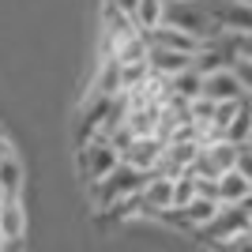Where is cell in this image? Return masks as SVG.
<instances>
[{
	"instance_id": "19",
	"label": "cell",
	"mask_w": 252,
	"mask_h": 252,
	"mask_svg": "<svg viewBox=\"0 0 252 252\" xmlns=\"http://www.w3.org/2000/svg\"><path fill=\"white\" fill-rule=\"evenodd\" d=\"M215 252H252V237L245 233V237H237V241H230V245H222V249H215Z\"/></svg>"
},
{
	"instance_id": "2",
	"label": "cell",
	"mask_w": 252,
	"mask_h": 252,
	"mask_svg": "<svg viewBox=\"0 0 252 252\" xmlns=\"http://www.w3.org/2000/svg\"><path fill=\"white\" fill-rule=\"evenodd\" d=\"M249 230H252V203H222L219 215H215L196 237H200L207 249H222V245L245 237Z\"/></svg>"
},
{
	"instance_id": "27",
	"label": "cell",
	"mask_w": 252,
	"mask_h": 252,
	"mask_svg": "<svg viewBox=\"0 0 252 252\" xmlns=\"http://www.w3.org/2000/svg\"><path fill=\"white\" fill-rule=\"evenodd\" d=\"M249 237H252V230H249Z\"/></svg>"
},
{
	"instance_id": "18",
	"label": "cell",
	"mask_w": 252,
	"mask_h": 252,
	"mask_svg": "<svg viewBox=\"0 0 252 252\" xmlns=\"http://www.w3.org/2000/svg\"><path fill=\"white\" fill-rule=\"evenodd\" d=\"M233 72H237V79L245 83V91H249V98H252V61H233Z\"/></svg>"
},
{
	"instance_id": "12",
	"label": "cell",
	"mask_w": 252,
	"mask_h": 252,
	"mask_svg": "<svg viewBox=\"0 0 252 252\" xmlns=\"http://www.w3.org/2000/svg\"><path fill=\"white\" fill-rule=\"evenodd\" d=\"M0 230H4V241H23L27 237V211H23L19 200L0 203Z\"/></svg>"
},
{
	"instance_id": "25",
	"label": "cell",
	"mask_w": 252,
	"mask_h": 252,
	"mask_svg": "<svg viewBox=\"0 0 252 252\" xmlns=\"http://www.w3.org/2000/svg\"><path fill=\"white\" fill-rule=\"evenodd\" d=\"M0 241H4V230H0Z\"/></svg>"
},
{
	"instance_id": "14",
	"label": "cell",
	"mask_w": 252,
	"mask_h": 252,
	"mask_svg": "<svg viewBox=\"0 0 252 252\" xmlns=\"http://www.w3.org/2000/svg\"><path fill=\"white\" fill-rule=\"evenodd\" d=\"M136 27L143 34L147 31H155V27H162L166 23V0H139V8H136Z\"/></svg>"
},
{
	"instance_id": "3",
	"label": "cell",
	"mask_w": 252,
	"mask_h": 252,
	"mask_svg": "<svg viewBox=\"0 0 252 252\" xmlns=\"http://www.w3.org/2000/svg\"><path fill=\"white\" fill-rule=\"evenodd\" d=\"M121 162H125V155H121V151H117L105 136H94L83 151H79V173H83L87 185H94V181L109 177Z\"/></svg>"
},
{
	"instance_id": "4",
	"label": "cell",
	"mask_w": 252,
	"mask_h": 252,
	"mask_svg": "<svg viewBox=\"0 0 252 252\" xmlns=\"http://www.w3.org/2000/svg\"><path fill=\"white\" fill-rule=\"evenodd\" d=\"M237 166V143H230V139H215V143H203L200 155H196V162H192V173L196 177H211L219 181L226 169Z\"/></svg>"
},
{
	"instance_id": "15",
	"label": "cell",
	"mask_w": 252,
	"mask_h": 252,
	"mask_svg": "<svg viewBox=\"0 0 252 252\" xmlns=\"http://www.w3.org/2000/svg\"><path fill=\"white\" fill-rule=\"evenodd\" d=\"M23 162L15 155L8 158V162H0V185H4V192H8V200H19V192H23Z\"/></svg>"
},
{
	"instance_id": "17",
	"label": "cell",
	"mask_w": 252,
	"mask_h": 252,
	"mask_svg": "<svg viewBox=\"0 0 252 252\" xmlns=\"http://www.w3.org/2000/svg\"><path fill=\"white\" fill-rule=\"evenodd\" d=\"M233 169H241L245 177L252 181V143H241V147H237V166Z\"/></svg>"
},
{
	"instance_id": "7",
	"label": "cell",
	"mask_w": 252,
	"mask_h": 252,
	"mask_svg": "<svg viewBox=\"0 0 252 252\" xmlns=\"http://www.w3.org/2000/svg\"><path fill=\"white\" fill-rule=\"evenodd\" d=\"M203 98H211V102H241V98H249V91H245V83L237 79V72L230 64L222 72L203 75Z\"/></svg>"
},
{
	"instance_id": "1",
	"label": "cell",
	"mask_w": 252,
	"mask_h": 252,
	"mask_svg": "<svg viewBox=\"0 0 252 252\" xmlns=\"http://www.w3.org/2000/svg\"><path fill=\"white\" fill-rule=\"evenodd\" d=\"M147 181H151L147 169H136V166H128V162H121L109 177L94 181V185H87V189H91V203H94V207L113 211V207H125V203L136 200Z\"/></svg>"
},
{
	"instance_id": "21",
	"label": "cell",
	"mask_w": 252,
	"mask_h": 252,
	"mask_svg": "<svg viewBox=\"0 0 252 252\" xmlns=\"http://www.w3.org/2000/svg\"><path fill=\"white\" fill-rule=\"evenodd\" d=\"M8 158H11V143H8V136L0 132V162H8Z\"/></svg>"
},
{
	"instance_id": "9",
	"label": "cell",
	"mask_w": 252,
	"mask_h": 252,
	"mask_svg": "<svg viewBox=\"0 0 252 252\" xmlns=\"http://www.w3.org/2000/svg\"><path fill=\"white\" fill-rule=\"evenodd\" d=\"M147 42L158 45V49H173V53H189V57H196V53L203 49V42L196 38V34L181 31V27H169V23H162V27H155V31H147Z\"/></svg>"
},
{
	"instance_id": "22",
	"label": "cell",
	"mask_w": 252,
	"mask_h": 252,
	"mask_svg": "<svg viewBox=\"0 0 252 252\" xmlns=\"http://www.w3.org/2000/svg\"><path fill=\"white\" fill-rule=\"evenodd\" d=\"M0 252H23V241H0Z\"/></svg>"
},
{
	"instance_id": "23",
	"label": "cell",
	"mask_w": 252,
	"mask_h": 252,
	"mask_svg": "<svg viewBox=\"0 0 252 252\" xmlns=\"http://www.w3.org/2000/svg\"><path fill=\"white\" fill-rule=\"evenodd\" d=\"M4 200H8V192H4V185H0V203H4Z\"/></svg>"
},
{
	"instance_id": "8",
	"label": "cell",
	"mask_w": 252,
	"mask_h": 252,
	"mask_svg": "<svg viewBox=\"0 0 252 252\" xmlns=\"http://www.w3.org/2000/svg\"><path fill=\"white\" fill-rule=\"evenodd\" d=\"M162 158H166V139H162V136H136V139H132V147L125 151L128 166L147 169V173H155V169L162 166Z\"/></svg>"
},
{
	"instance_id": "6",
	"label": "cell",
	"mask_w": 252,
	"mask_h": 252,
	"mask_svg": "<svg viewBox=\"0 0 252 252\" xmlns=\"http://www.w3.org/2000/svg\"><path fill=\"white\" fill-rule=\"evenodd\" d=\"M219 207H222L219 200H211V196H196L189 207H173L166 215V222H173V226H181V230H189V233H200L203 226L219 215Z\"/></svg>"
},
{
	"instance_id": "20",
	"label": "cell",
	"mask_w": 252,
	"mask_h": 252,
	"mask_svg": "<svg viewBox=\"0 0 252 252\" xmlns=\"http://www.w3.org/2000/svg\"><path fill=\"white\" fill-rule=\"evenodd\" d=\"M113 8H121V11H128V15H136V8H139V0H109Z\"/></svg>"
},
{
	"instance_id": "13",
	"label": "cell",
	"mask_w": 252,
	"mask_h": 252,
	"mask_svg": "<svg viewBox=\"0 0 252 252\" xmlns=\"http://www.w3.org/2000/svg\"><path fill=\"white\" fill-rule=\"evenodd\" d=\"M169 94L173 98H185V102H196V98H203V75L196 72V68H189V72H181L169 79ZM166 94V98H169Z\"/></svg>"
},
{
	"instance_id": "24",
	"label": "cell",
	"mask_w": 252,
	"mask_h": 252,
	"mask_svg": "<svg viewBox=\"0 0 252 252\" xmlns=\"http://www.w3.org/2000/svg\"><path fill=\"white\" fill-rule=\"evenodd\" d=\"M237 4H249V8H252V0H237Z\"/></svg>"
},
{
	"instance_id": "10",
	"label": "cell",
	"mask_w": 252,
	"mask_h": 252,
	"mask_svg": "<svg viewBox=\"0 0 252 252\" xmlns=\"http://www.w3.org/2000/svg\"><path fill=\"white\" fill-rule=\"evenodd\" d=\"M151 75H158V79H173V75L189 72L192 68V57L189 53H173V49H158V45H151Z\"/></svg>"
},
{
	"instance_id": "16",
	"label": "cell",
	"mask_w": 252,
	"mask_h": 252,
	"mask_svg": "<svg viewBox=\"0 0 252 252\" xmlns=\"http://www.w3.org/2000/svg\"><path fill=\"white\" fill-rule=\"evenodd\" d=\"M230 34V45L241 61H252V31H226Z\"/></svg>"
},
{
	"instance_id": "5",
	"label": "cell",
	"mask_w": 252,
	"mask_h": 252,
	"mask_svg": "<svg viewBox=\"0 0 252 252\" xmlns=\"http://www.w3.org/2000/svg\"><path fill=\"white\" fill-rule=\"evenodd\" d=\"M139 211L151 215V219H166L169 211H173V177L151 173V181L139 192Z\"/></svg>"
},
{
	"instance_id": "11",
	"label": "cell",
	"mask_w": 252,
	"mask_h": 252,
	"mask_svg": "<svg viewBox=\"0 0 252 252\" xmlns=\"http://www.w3.org/2000/svg\"><path fill=\"white\" fill-rule=\"evenodd\" d=\"M215 185H219V203H252V181L241 169H226Z\"/></svg>"
},
{
	"instance_id": "26",
	"label": "cell",
	"mask_w": 252,
	"mask_h": 252,
	"mask_svg": "<svg viewBox=\"0 0 252 252\" xmlns=\"http://www.w3.org/2000/svg\"><path fill=\"white\" fill-rule=\"evenodd\" d=\"M249 143H252V132H249Z\"/></svg>"
}]
</instances>
